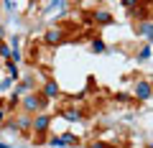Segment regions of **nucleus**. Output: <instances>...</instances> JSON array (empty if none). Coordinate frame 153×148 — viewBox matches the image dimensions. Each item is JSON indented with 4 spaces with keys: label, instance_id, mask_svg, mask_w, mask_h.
Listing matches in <instances>:
<instances>
[{
    "label": "nucleus",
    "instance_id": "1",
    "mask_svg": "<svg viewBox=\"0 0 153 148\" xmlns=\"http://www.w3.org/2000/svg\"><path fill=\"white\" fill-rule=\"evenodd\" d=\"M49 123H51L49 115H36V120H33V130H36V133H46Z\"/></svg>",
    "mask_w": 153,
    "mask_h": 148
},
{
    "label": "nucleus",
    "instance_id": "2",
    "mask_svg": "<svg viewBox=\"0 0 153 148\" xmlns=\"http://www.w3.org/2000/svg\"><path fill=\"white\" fill-rule=\"evenodd\" d=\"M135 94L140 100H148V97H151V84H148V82H138L135 84Z\"/></svg>",
    "mask_w": 153,
    "mask_h": 148
},
{
    "label": "nucleus",
    "instance_id": "3",
    "mask_svg": "<svg viewBox=\"0 0 153 148\" xmlns=\"http://www.w3.org/2000/svg\"><path fill=\"white\" fill-rule=\"evenodd\" d=\"M26 107L28 110H41V107H44V100L36 97V94H28V97H26Z\"/></svg>",
    "mask_w": 153,
    "mask_h": 148
},
{
    "label": "nucleus",
    "instance_id": "4",
    "mask_svg": "<svg viewBox=\"0 0 153 148\" xmlns=\"http://www.w3.org/2000/svg\"><path fill=\"white\" fill-rule=\"evenodd\" d=\"M44 94L54 100L56 94H59V87H56V82H46V87H44Z\"/></svg>",
    "mask_w": 153,
    "mask_h": 148
},
{
    "label": "nucleus",
    "instance_id": "5",
    "mask_svg": "<svg viewBox=\"0 0 153 148\" xmlns=\"http://www.w3.org/2000/svg\"><path fill=\"white\" fill-rule=\"evenodd\" d=\"M46 41H49V44H59L61 41V31L59 28H51V31L46 33Z\"/></svg>",
    "mask_w": 153,
    "mask_h": 148
},
{
    "label": "nucleus",
    "instance_id": "6",
    "mask_svg": "<svg viewBox=\"0 0 153 148\" xmlns=\"http://www.w3.org/2000/svg\"><path fill=\"white\" fill-rule=\"evenodd\" d=\"M94 21H100V23H110V21H112V16H110V13H105V10H97V13H94Z\"/></svg>",
    "mask_w": 153,
    "mask_h": 148
},
{
    "label": "nucleus",
    "instance_id": "7",
    "mask_svg": "<svg viewBox=\"0 0 153 148\" xmlns=\"http://www.w3.org/2000/svg\"><path fill=\"white\" fill-rule=\"evenodd\" d=\"M92 51H94V54H100V51H105V44H102V41H92Z\"/></svg>",
    "mask_w": 153,
    "mask_h": 148
},
{
    "label": "nucleus",
    "instance_id": "8",
    "mask_svg": "<svg viewBox=\"0 0 153 148\" xmlns=\"http://www.w3.org/2000/svg\"><path fill=\"white\" fill-rule=\"evenodd\" d=\"M64 118H66V120H76V118H79V112H76V110H66Z\"/></svg>",
    "mask_w": 153,
    "mask_h": 148
},
{
    "label": "nucleus",
    "instance_id": "9",
    "mask_svg": "<svg viewBox=\"0 0 153 148\" xmlns=\"http://www.w3.org/2000/svg\"><path fill=\"white\" fill-rule=\"evenodd\" d=\"M8 71H10V79H18V69H16V64H8Z\"/></svg>",
    "mask_w": 153,
    "mask_h": 148
},
{
    "label": "nucleus",
    "instance_id": "10",
    "mask_svg": "<svg viewBox=\"0 0 153 148\" xmlns=\"http://www.w3.org/2000/svg\"><path fill=\"white\" fill-rule=\"evenodd\" d=\"M51 146H54V148H61V146H64V141H61V138H51Z\"/></svg>",
    "mask_w": 153,
    "mask_h": 148
},
{
    "label": "nucleus",
    "instance_id": "11",
    "mask_svg": "<svg viewBox=\"0 0 153 148\" xmlns=\"http://www.w3.org/2000/svg\"><path fill=\"white\" fill-rule=\"evenodd\" d=\"M61 141H64V143H74V141H76V138H74V135H71V133H64V138H61Z\"/></svg>",
    "mask_w": 153,
    "mask_h": 148
},
{
    "label": "nucleus",
    "instance_id": "12",
    "mask_svg": "<svg viewBox=\"0 0 153 148\" xmlns=\"http://www.w3.org/2000/svg\"><path fill=\"white\" fill-rule=\"evenodd\" d=\"M148 56H151V46H146V49L140 51V59H148Z\"/></svg>",
    "mask_w": 153,
    "mask_h": 148
},
{
    "label": "nucleus",
    "instance_id": "13",
    "mask_svg": "<svg viewBox=\"0 0 153 148\" xmlns=\"http://www.w3.org/2000/svg\"><path fill=\"white\" fill-rule=\"evenodd\" d=\"M143 36H151V23H143Z\"/></svg>",
    "mask_w": 153,
    "mask_h": 148
},
{
    "label": "nucleus",
    "instance_id": "14",
    "mask_svg": "<svg viewBox=\"0 0 153 148\" xmlns=\"http://www.w3.org/2000/svg\"><path fill=\"white\" fill-rule=\"evenodd\" d=\"M0 54H3V56H8V59H10V49H8V46H0Z\"/></svg>",
    "mask_w": 153,
    "mask_h": 148
},
{
    "label": "nucleus",
    "instance_id": "15",
    "mask_svg": "<svg viewBox=\"0 0 153 148\" xmlns=\"http://www.w3.org/2000/svg\"><path fill=\"white\" fill-rule=\"evenodd\" d=\"M89 148H107V146H102V143H92Z\"/></svg>",
    "mask_w": 153,
    "mask_h": 148
},
{
    "label": "nucleus",
    "instance_id": "16",
    "mask_svg": "<svg viewBox=\"0 0 153 148\" xmlns=\"http://www.w3.org/2000/svg\"><path fill=\"white\" fill-rule=\"evenodd\" d=\"M0 36H3V26H0Z\"/></svg>",
    "mask_w": 153,
    "mask_h": 148
},
{
    "label": "nucleus",
    "instance_id": "17",
    "mask_svg": "<svg viewBox=\"0 0 153 148\" xmlns=\"http://www.w3.org/2000/svg\"><path fill=\"white\" fill-rule=\"evenodd\" d=\"M0 118H3V107H0Z\"/></svg>",
    "mask_w": 153,
    "mask_h": 148
}]
</instances>
